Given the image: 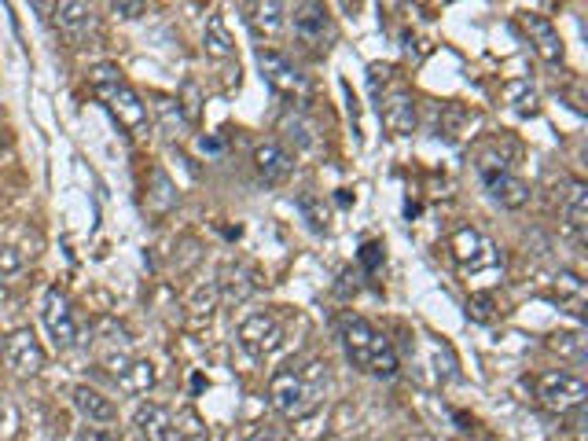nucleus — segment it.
Masks as SVG:
<instances>
[{
  "label": "nucleus",
  "instance_id": "nucleus-1",
  "mask_svg": "<svg viewBox=\"0 0 588 441\" xmlns=\"http://www.w3.org/2000/svg\"><path fill=\"white\" fill-rule=\"evenodd\" d=\"M328 390V364L306 361V364H287L269 379V405L291 423H302L320 408Z\"/></svg>",
  "mask_w": 588,
  "mask_h": 441
},
{
  "label": "nucleus",
  "instance_id": "nucleus-2",
  "mask_svg": "<svg viewBox=\"0 0 588 441\" xmlns=\"http://www.w3.org/2000/svg\"><path fill=\"white\" fill-rule=\"evenodd\" d=\"M339 339L350 364L361 368V372L379 375V379H394L397 368H401L394 342L386 339L379 328H372L364 317H357V313H342L339 317Z\"/></svg>",
  "mask_w": 588,
  "mask_h": 441
},
{
  "label": "nucleus",
  "instance_id": "nucleus-3",
  "mask_svg": "<svg viewBox=\"0 0 588 441\" xmlns=\"http://www.w3.org/2000/svg\"><path fill=\"white\" fill-rule=\"evenodd\" d=\"M92 92L107 103V111L114 114V122L122 125L125 133H147V107L144 100L136 96V89L122 78V70L111 67V63H100V67L89 70Z\"/></svg>",
  "mask_w": 588,
  "mask_h": 441
},
{
  "label": "nucleus",
  "instance_id": "nucleus-4",
  "mask_svg": "<svg viewBox=\"0 0 588 441\" xmlns=\"http://www.w3.org/2000/svg\"><path fill=\"white\" fill-rule=\"evenodd\" d=\"M258 70H261V78H265V85H269L276 96H283V100L306 103L309 96H313V85H309L306 74L294 67L283 52H276V48H258Z\"/></svg>",
  "mask_w": 588,
  "mask_h": 441
},
{
  "label": "nucleus",
  "instance_id": "nucleus-5",
  "mask_svg": "<svg viewBox=\"0 0 588 441\" xmlns=\"http://www.w3.org/2000/svg\"><path fill=\"white\" fill-rule=\"evenodd\" d=\"M291 23H294V37L306 48H313V52H328L339 41V26H335L324 0H302L294 8Z\"/></svg>",
  "mask_w": 588,
  "mask_h": 441
},
{
  "label": "nucleus",
  "instance_id": "nucleus-6",
  "mask_svg": "<svg viewBox=\"0 0 588 441\" xmlns=\"http://www.w3.org/2000/svg\"><path fill=\"white\" fill-rule=\"evenodd\" d=\"M537 394H541L544 408H552L559 416H577L588 401V386L581 375H570V372H548L537 383Z\"/></svg>",
  "mask_w": 588,
  "mask_h": 441
},
{
  "label": "nucleus",
  "instance_id": "nucleus-7",
  "mask_svg": "<svg viewBox=\"0 0 588 441\" xmlns=\"http://www.w3.org/2000/svg\"><path fill=\"white\" fill-rule=\"evenodd\" d=\"M236 339L254 361H265V357H272L283 346V328L272 313H250V317L239 320Z\"/></svg>",
  "mask_w": 588,
  "mask_h": 441
},
{
  "label": "nucleus",
  "instance_id": "nucleus-8",
  "mask_svg": "<svg viewBox=\"0 0 588 441\" xmlns=\"http://www.w3.org/2000/svg\"><path fill=\"white\" fill-rule=\"evenodd\" d=\"M41 317H45V328H48V335L56 339L59 350L78 346V339H81L78 313H74L70 298L59 291V287H48V291H45V309H41Z\"/></svg>",
  "mask_w": 588,
  "mask_h": 441
},
{
  "label": "nucleus",
  "instance_id": "nucleus-9",
  "mask_svg": "<svg viewBox=\"0 0 588 441\" xmlns=\"http://www.w3.org/2000/svg\"><path fill=\"white\" fill-rule=\"evenodd\" d=\"M482 181H486V192L493 195V203H500L504 210H522L530 203V184L515 177L504 162H482Z\"/></svg>",
  "mask_w": 588,
  "mask_h": 441
},
{
  "label": "nucleus",
  "instance_id": "nucleus-10",
  "mask_svg": "<svg viewBox=\"0 0 588 441\" xmlns=\"http://www.w3.org/2000/svg\"><path fill=\"white\" fill-rule=\"evenodd\" d=\"M4 357H8V364L15 368V375H23V379L37 375L48 361L45 346L37 342V335L30 328H15L12 335H8V342H4Z\"/></svg>",
  "mask_w": 588,
  "mask_h": 441
},
{
  "label": "nucleus",
  "instance_id": "nucleus-11",
  "mask_svg": "<svg viewBox=\"0 0 588 441\" xmlns=\"http://www.w3.org/2000/svg\"><path fill=\"white\" fill-rule=\"evenodd\" d=\"M45 12L67 37L89 34L96 26V4L92 0H45Z\"/></svg>",
  "mask_w": 588,
  "mask_h": 441
},
{
  "label": "nucleus",
  "instance_id": "nucleus-12",
  "mask_svg": "<svg viewBox=\"0 0 588 441\" xmlns=\"http://www.w3.org/2000/svg\"><path fill=\"white\" fill-rule=\"evenodd\" d=\"M519 26L526 30V37H530V45L537 48V56L544 59V63H552V67H559L566 59V48H563V37H559V30H555L544 15H519Z\"/></svg>",
  "mask_w": 588,
  "mask_h": 441
},
{
  "label": "nucleus",
  "instance_id": "nucleus-13",
  "mask_svg": "<svg viewBox=\"0 0 588 441\" xmlns=\"http://www.w3.org/2000/svg\"><path fill=\"white\" fill-rule=\"evenodd\" d=\"M254 166H258L261 181L265 184H283L294 170V155L283 144L269 140V144H258V151H254Z\"/></svg>",
  "mask_w": 588,
  "mask_h": 441
},
{
  "label": "nucleus",
  "instance_id": "nucleus-14",
  "mask_svg": "<svg viewBox=\"0 0 588 441\" xmlns=\"http://www.w3.org/2000/svg\"><path fill=\"white\" fill-rule=\"evenodd\" d=\"M379 114H383V125L394 136H408L416 129V100L408 92H390L383 103H379Z\"/></svg>",
  "mask_w": 588,
  "mask_h": 441
},
{
  "label": "nucleus",
  "instance_id": "nucleus-15",
  "mask_svg": "<svg viewBox=\"0 0 588 441\" xmlns=\"http://www.w3.org/2000/svg\"><path fill=\"white\" fill-rule=\"evenodd\" d=\"M70 401H74V408H78V412L89 419V423H100V427H107V423H114V419H118V408H114V401L107 394H100L96 386H74Z\"/></svg>",
  "mask_w": 588,
  "mask_h": 441
},
{
  "label": "nucleus",
  "instance_id": "nucleus-16",
  "mask_svg": "<svg viewBox=\"0 0 588 441\" xmlns=\"http://www.w3.org/2000/svg\"><path fill=\"white\" fill-rule=\"evenodd\" d=\"M559 214H563V225L566 232L577 239V243H585L588 236V188L581 181L570 184V192H566L563 206H559Z\"/></svg>",
  "mask_w": 588,
  "mask_h": 441
},
{
  "label": "nucleus",
  "instance_id": "nucleus-17",
  "mask_svg": "<svg viewBox=\"0 0 588 441\" xmlns=\"http://www.w3.org/2000/svg\"><path fill=\"white\" fill-rule=\"evenodd\" d=\"M136 430L144 434V441H177V434H173V412L155 405V401L136 408Z\"/></svg>",
  "mask_w": 588,
  "mask_h": 441
},
{
  "label": "nucleus",
  "instance_id": "nucleus-18",
  "mask_svg": "<svg viewBox=\"0 0 588 441\" xmlns=\"http://www.w3.org/2000/svg\"><path fill=\"white\" fill-rule=\"evenodd\" d=\"M453 250L460 265H471V269H482V265H493V254H489V243L478 236L475 228H460L453 236Z\"/></svg>",
  "mask_w": 588,
  "mask_h": 441
},
{
  "label": "nucleus",
  "instance_id": "nucleus-19",
  "mask_svg": "<svg viewBox=\"0 0 588 441\" xmlns=\"http://www.w3.org/2000/svg\"><path fill=\"white\" fill-rule=\"evenodd\" d=\"M280 136L283 144L294 147V155H306V151H317V129H313V122L309 118H302V114H283L280 118Z\"/></svg>",
  "mask_w": 588,
  "mask_h": 441
},
{
  "label": "nucleus",
  "instance_id": "nucleus-20",
  "mask_svg": "<svg viewBox=\"0 0 588 441\" xmlns=\"http://www.w3.org/2000/svg\"><path fill=\"white\" fill-rule=\"evenodd\" d=\"M221 291H225V298L228 302H247L250 294L258 291V280H254V269H247V265H232L228 261L225 269H221Z\"/></svg>",
  "mask_w": 588,
  "mask_h": 441
},
{
  "label": "nucleus",
  "instance_id": "nucleus-21",
  "mask_svg": "<svg viewBox=\"0 0 588 441\" xmlns=\"http://www.w3.org/2000/svg\"><path fill=\"white\" fill-rule=\"evenodd\" d=\"M118 386H122L125 394H147L151 386H155V379H159V372H155V364L151 361H136V357H129L125 361V368L118 375Z\"/></svg>",
  "mask_w": 588,
  "mask_h": 441
},
{
  "label": "nucleus",
  "instance_id": "nucleus-22",
  "mask_svg": "<svg viewBox=\"0 0 588 441\" xmlns=\"http://www.w3.org/2000/svg\"><path fill=\"white\" fill-rule=\"evenodd\" d=\"M173 206H177V188H173V181L166 173L155 170L151 173V184H147V214L166 217Z\"/></svg>",
  "mask_w": 588,
  "mask_h": 441
},
{
  "label": "nucleus",
  "instance_id": "nucleus-23",
  "mask_svg": "<svg viewBox=\"0 0 588 441\" xmlns=\"http://www.w3.org/2000/svg\"><path fill=\"white\" fill-rule=\"evenodd\" d=\"M283 0H254V26L261 34H280L283 30Z\"/></svg>",
  "mask_w": 588,
  "mask_h": 441
},
{
  "label": "nucleus",
  "instance_id": "nucleus-24",
  "mask_svg": "<svg viewBox=\"0 0 588 441\" xmlns=\"http://www.w3.org/2000/svg\"><path fill=\"white\" fill-rule=\"evenodd\" d=\"M559 357H570L574 364H585L588 350H585V335L581 331H559V335H552V342H548Z\"/></svg>",
  "mask_w": 588,
  "mask_h": 441
},
{
  "label": "nucleus",
  "instance_id": "nucleus-25",
  "mask_svg": "<svg viewBox=\"0 0 588 441\" xmlns=\"http://www.w3.org/2000/svg\"><path fill=\"white\" fill-rule=\"evenodd\" d=\"M555 294H559V302H570V313H581V306H585V283L577 280L574 272L555 276Z\"/></svg>",
  "mask_w": 588,
  "mask_h": 441
},
{
  "label": "nucleus",
  "instance_id": "nucleus-26",
  "mask_svg": "<svg viewBox=\"0 0 588 441\" xmlns=\"http://www.w3.org/2000/svg\"><path fill=\"white\" fill-rule=\"evenodd\" d=\"M294 206L302 210V217L309 221V228H313V232H328V210H324V199L302 192L298 199H294Z\"/></svg>",
  "mask_w": 588,
  "mask_h": 441
},
{
  "label": "nucleus",
  "instance_id": "nucleus-27",
  "mask_svg": "<svg viewBox=\"0 0 588 441\" xmlns=\"http://www.w3.org/2000/svg\"><path fill=\"white\" fill-rule=\"evenodd\" d=\"M206 52L214 59H228L232 56V37H228L225 23H221V15H214L210 19V26H206Z\"/></svg>",
  "mask_w": 588,
  "mask_h": 441
},
{
  "label": "nucleus",
  "instance_id": "nucleus-28",
  "mask_svg": "<svg viewBox=\"0 0 588 441\" xmlns=\"http://www.w3.org/2000/svg\"><path fill=\"white\" fill-rule=\"evenodd\" d=\"M155 114H159L162 129L170 136L184 133V114H181V100H170V96H159L155 100Z\"/></svg>",
  "mask_w": 588,
  "mask_h": 441
},
{
  "label": "nucleus",
  "instance_id": "nucleus-29",
  "mask_svg": "<svg viewBox=\"0 0 588 441\" xmlns=\"http://www.w3.org/2000/svg\"><path fill=\"white\" fill-rule=\"evenodd\" d=\"M107 4H111V12L118 15V19H125V23L140 19L147 8V0H107Z\"/></svg>",
  "mask_w": 588,
  "mask_h": 441
},
{
  "label": "nucleus",
  "instance_id": "nucleus-30",
  "mask_svg": "<svg viewBox=\"0 0 588 441\" xmlns=\"http://www.w3.org/2000/svg\"><path fill=\"white\" fill-rule=\"evenodd\" d=\"M15 272H23V254L15 247H0V280H8Z\"/></svg>",
  "mask_w": 588,
  "mask_h": 441
},
{
  "label": "nucleus",
  "instance_id": "nucleus-31",
  "mask_svg": "<svg viewBox=\"0 0 588 441\" xmlns=\"http://www.w3.org/2000/svg\"><path fill=\"white\" fill-rule=\"evenodd\" d=\"M361 261H364V269L375 272L379 265H383V247H379V243H364V247H361Z\"/></svg>",
  "mask_w": 588,
  "mask_h": 441
},
{
  "label": "nucleus",
  "instance_id": "nucleus-32",
  "mask_svg": "<svg viewBox=\"0 0 588 441\" xmlns=\"http://www.w3.org/2000/svg\"><path fill=\"white\" fill-rule=\"evenodd\" d=\"M81 441H118V434H114L111 427H85L81 430Z\"/></svg>",
  "mask_w": 588,
  "mask_h": 441
},
{
  "label": "nucleus",
  "instance_id": "nucleus-33",
  "mask_svg": "<svg viewBox=\"0 0 588 441\" xmlns=\"http://www.w3.org/2000/svg\"><path fill=\"white\" fill-rule=\"evenodd\" d=\"M467 309H475V317L486 320L489 317V298H486V294H478V298H471V302H467Z\"/></svg>",
  "mask_w": 588,
  "mask_h": 441
},
{
  "label": "nucleus",
  "instance_id": "nucleus-34",
  "mask_svg": "<svg viewBox=\"0 0 588 441\" xmlns=\"http://www.w3.org/2000/svg\"><path fill=\"white\" fill-rule=\"evenodd\" d=\"M243 441H280V438H276V434H272V430L258 427V430H250V434H247V438H243Z\"/></svg>",
  "mask_w": 588,
  "mask_h": 441
}]
</instances>
